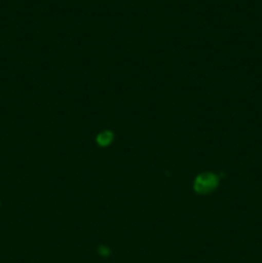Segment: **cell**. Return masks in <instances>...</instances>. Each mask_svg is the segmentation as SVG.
I'll return each mask as SVG.
<instances>
[{
	"mask_svg": "<svg viewBox=\"0 0 262 263\" xmlns=\"http://www.w3.org/2000/svg\"><path fill=\"white\" fill-rule=\"evenodd\" d=\"M218 185V177L216 175L205 172L198 175L194 181V190L198 194H208L215 190Z\"/></svg>",
	"mask_w": 262,
	"mask_h": 263,
	"instance_id": "6da1fadb",
	"label": "cell"
},
{
	"mask_svg": "<svg viewBox=\"0 0 262 263\" xmlns=\"http://www.w3.org/2000/svg\"><path fill=\"white\" fill-rule=\"evenodd\" d=\"M99 253L103 254V256H108V254H109V249L105 248V247H100Z\"/></svg>",
	"mask_w": 262,
	"mask_h": 263,
	"instance_id": "3957f363",
	"label": "cell"
},
{
	"mask_svg": "<svg viewBox=\"0 0 262 263\" xmlns=\"http://www.w3.org/2000/svg\"><path fill=\"white\" fill-rule=\"evenodd\" d=\"M113 135L109 131H104V133H100L97 138V143L99 144L100 146H107L112 143Z\"/></svg>",
	"mask_w": 262,
	"mask_h": 263,
	"instance_id": "7a4b0ae2",
	"label": "cell"
}]
</instances>
